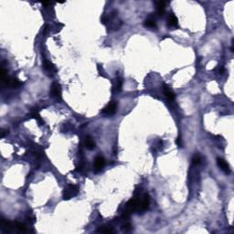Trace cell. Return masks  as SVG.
Segmentation results:
<instances>
[{"label": "cell", "mask_w": 234, "mask_h": 234, "mask_svg": "<svg viewBox=\"0 0 234 234\" xmlns=\"http://www.w3.org/2000/svg\"><path fill=\"white\" fill-rule=\"evenodd\" d=\"M78 193H79V188L77 186H75V185H69L63 190V195H62L63 200H69L71 198H73V197L77 196Z\"/></svg>", "instance_id": "cell-1"}, {"label": "cell", "mask_w": 234, "mask_h": 234, "mask_svg": "<svg viewBox=\"0 0 234 234\" xmlns=\"http://www.w3.org/2000/svg\"><path fill=\"white\" fill-rule=\"evenodd\" d=\"M139 198V211L138 212H143L146 211L149 208L150 205V197L148 194H144L143 196H138Z\"/></svg>", "instance_id": "cell-2"}, {"label": "cell", "mask_w": 234, "mask_h": 234, "mask_svg": "<svg viewBox=\"0 0 234 234\" xmlns=\"http://www.w3.org/2000/svg\"><path fill=\"white\" fill-rule=\"evenodd\" d=\"M51 96L58 101L61 100V88L59 83L54 82L51 86Z\"/></svg>", "instance_id": "cell-3"}, {"label": "cell", "mask_w": 234, "mask_h": 234, "mask_svg": "<svg viewBox=\"0 0 234 234\" xmlns=\"http://www.w3.org/2000/svg\"><path fill=\"white\" fill-rule=\"evenodd\" d=\"M117 103L115 102H110L102 111V113L105 115H113L116 113Z\"/></svg>", "instance_id": "cell-4"}, {"label": "cell", "mask_w": 234, "mask_h": 234, "mask_svg": "<svg viewBox=\"0 0 234 234\" xmlns=\"http://www.w3.org/2000/svg\"><path fill=\"white\" fill-rule=\"evenodd\" d=\"M2 82L5 83L7 86H10V87H13V88L19 87L22 84V82L15 77H7L4 80H2Z\"/></svg>", "instance_id": "cell-5"}, {"label": "cell", "mask_w": 234, "mask_h": 234, "mask_svg": "<svg viewBox=\"0 0 234 234\" xmlns=\"http://www.w3.org/2000/svg\"><path fill=\"white\" fill-rule=\"evenodd\" d=\"M14 229V224L13 222H10L9 220L6 219H1V230L3 232H10L12 230Z\"/></svg>", "instance_id": "cell-6"}, {"label": "cell", "mask_w": 234, "mask_h": 234, "mask_svg": "<svg viewBox=\"0 0 234 234\" xmlns=\"http://www.w3.org/2000/svg\"><path fill=\"white\" fill-rule=\"evenodd\" d=\"M104 164H105V160L103 156H97L95 159H94V165H93V167H94V171L95 172H99L101 171L103 167H104Z\"/></svg>", "instance_id": "cell-7"}, {"label": "cell", "mask_w": 234, "mask_h": 234, "mask_svg": "<svg viewBox=\"0 0 234 234\" xmlns=\"http://www.w3.org/2000/svg\"><path fill=\"white\" fill-rule=\"evenodd\" d=\"M217 164L218 166L220 167V169L222 170L223 172H225L226 174H230V168L229 164L227 163V161H225L224 159L222 158H218L217 159Z\"/></svg>", "instance_id": "cell-8"}, {"label": "cell", "mask_w": 234, "mask_h": 234, "mask_svg": "<svg viewBox=\"0 0 234 234\" xmlns=\"http://www.w3.org/2000/svg\"><path fill=\"white\" fill-rule=\"evenodd\" d=\"M163 91H164V94L166 96V98L168 101H174L176 98V94L174 93V92L170 89L169 86L167 85H164L163 86Z\"/></svg>", "instance_id": "cell-9"}, {"label": "cell", "mask_w": 234, "mask_h": 234, "mask_svg": "<svg viewBox=\"0 0 234 234\" xmlns=\"http://www.w3.org/2000/svg\"><path fill=\"white\" fill-rule=\"evenodd\" d=\"M123 87V80L121 77H116L114 80V83H113V92L116 93L121 92Z\"/></svg>", "instance_id": "cell-10"}, {"label": "cell", "mask_w": 234, "mask_h": 234, "mask_svg": "<svg viewBox=\"0 0 234 234\" xmlns=\"http://www.w3.org/2000/svg\"><path fill=\"white\" fill-rule=\"evenodd\" d=\"M43 69H44L45 70H47L48 72H51V73L57 72V68H56V66H55L53 63H51V61L46 60V59L43 61Z\"/></svg>", "instance_id": "cell-11"}, {"label": "cell", "mask_w": 234, "mask_h": 234, "mask_svg": "<svg viewBox=\"0 0 234 234\" xmlns=\"http://www.w3.org/2000/svg\"><path fill=\"white\" fill-rule=\"evenodd\" d=\"M167 25L169 27H173V28H176L178 27V18L176 17V15H174L173 13H171L167 18Z\"/></svg>", "instance_id": "cell-12"}, {"label": "cell", "mask_w": 234, "mask_h": 234, "mask_svg": "<svg viewBox=\"0 0 234 234\" xmlns=\"http://www.w3.org/2000/svg\"><path fill=\"white\" fill-rule=\"evenodd\" d=\"M156 12L159 16H163L165 13V9H166V6H165V2L163 1H159L156 2Z\"/></svg>", "instance_id": "cell-13"}, {"label": "cell", "mask_w": 234, "mask_h": 234, "mask_svg": "<svg viewBox=\"0 0 234 234\" xmlns=\"http://www.w3.org/2000/svg\"><path fill=\"white\" fill-rule=\"evenodd\" d=\"M84 145L89 150H92V149H94V147H95V143H94L93 139L91 136H87L85 138Z\"/></svg>", "instance_id": "cell-14"}, {"label": "cell", "mask_w": 234, "mask_h": 234, "mask_svg": "<svg viewBox=\"0 0 234 234\" xmlns=\"http://www.w3.org/2000/svg\"><path fill=\"white\" fill-rule=\"evenodd\" d=\"M144 25H145V27H146V28L155 29V28L156 27V20H155L154 18H147V19L145 20Z\"/></svg>", "instance_id": "cell-15"}, {"label": "cell", "mask_w": 234, "mask_h": 234, "mask_svg": "<svg viewBox=\"0 0 234 234\" xmlns=\"http://www.w3.org/2000/svg\"><path fill=\"white\" fill-rule=\"evenodd\" d=\"M14 224V229L17 230L19 232H25L27 230V227L26 225L22 223V222H18V221H16V222H13Z\"/></svg>", "instance_id": "cell-16"}, {"label": "cell", "mask_w": 234, "mask_h": 234, "mask_svg": "<svg viewBox=\"0 0 234 234\" xmlns=\"http://www.w3.org/2000/svg\"><path fill=\"white\" fill-rule=\"evenodd\" d=\"M98 231L102 232V233H113V232H114V230L112 229V227L103 226V227H101L99 230H98Z\"/></svg>", "instance_id": "cell-17"}, {"label": "cell", "mask_w": 234, "mask_h": 234, "mask_svg": "<svg viewBox=\"0 0 234 234\" xmlns=\"http://www.w3.org/2000/svg\"><path fill=\"white\" fill-rule=\"evenodd\" d=\"M27 219L29 221V223L34 224L36 222V216L34 215V213L32 211H29L27 214Z\"/></svg>", "instance_id": "cell-18"}, {"label": "cell", "mask_w": 234, "mask_h": 234, "mask_svg": "<svg viewBox=\"0 0 234 234\" xmlns=\"http://www.w3.org/2000/svg\"><path fill=\"white\" fill-rule=\"evenodd\" d=\"M200 162H201V156H200V155H199V154L194 155L193 157H192V163L195 164V165H198V164H200Z\"/></svg>", "instance_id": "cell-19"}, {"label": "cell", "mask_w": 234, "mask_h": 234, "mask_svg": "<svg viewBox=\"0 0 234 234\" xmlns=\"http://www.w3.org/2000/svg\"><path fill=\"white\" fill-rule=\"evenodd\" d=\"M32 116H33L37 121H38L40 125H43V124H44V121L42 120V118L40 117V115L39 114L38 112H34V113H32Z\"/></svg>", "instance_id": "cell-20"}, {"label": "cell", "mask_w": 234, "mask_h": 234, "mask_svg": "<svg viewBox=\"0 0 234 234\" xmlns=\"http://www.w3.org/2000/svg\"><path fill=\"white\" fill-rule=\"evenodd\" d=\"M122 229L124 230L125 231H130V230H132V225H131L129 222L125 223L124 225H123V228H122Z\"/></svg>", "instance_id": "cell-21"}, {"label": "cell", "mask_w": 234, "mask_h": 234, "mask_svg": "<svg viewBox=\"0 0 234 234\" xmlns=\"http://www.w3.org/2000/svg\"><path fill=\"white\" fill-rule=\"evenodd\" d=\"M176 144L178 145V146H180V147H182V145H183V144H182V140H181V137L180 136H178L177 139H176Z\"/></svg>", "instance_id": "cell-22"}, {"label": "cell", "mask_w": 234, "mask_h": 234, "mask_svg": "<svg viewBox=\"0 0 234 234\" xmlns=\"http://www.w3.org/2000/svg\"><path fill=\"white\" fill-rule=\"evenodd\" d=\"M7 134H8V131H7V130H6V129H4V128L1 129V137H2V138L5 137Z\"/></svg>", "instance_id": "cell-23"}, {"label": "cell", "mask_w": 234, "mask_h": 234, "mask_svg": "<svg viewBox=\"0 0 234 234\" xmlns=\"http://www.w3.org/2000/svg\"><path fill=\"white\" fill-rule=\"evenodd\" d=\"M98 70H99V72H100V75H103L104 70H103V69L102 68L101 65H98Z\"/></svg>", "instance_id": "cell-24"}, {"label": "cell", "mask_w": 234, "mask_h": 234, "mask_svg": "<svg viewBox=\"0 0 234 234\" xmlns=\"http://www.w3.org/2000/svg\"><path fill=\"white\" fill-rule=\"evenodd\" d=\"M218 73H222L224 71V69L222 67H217V69L215 70Z\"/></svg>", "instance_id": "cell-25"}]
</instances>
